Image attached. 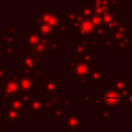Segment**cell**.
<instances>
[{
  "mask_svg": "<svg viewBox=\"0 0 132 132\" xmlns=\"http://www.w3.org/2000/svg\"><path fill=\"white\" fill-rule=\"evenodd\" d=\"M19 70L25 74L33 76L37 81L43 79L44 75H47V71L43 69V62L40 58L25 52L19 53Z\"/></svg>",
  "mask_w": 132,
  "mask_h": 132,
  "instance_id": "cell-1",
  "label": "cell"
},
{
  "mask_svg": "<svg viewBox=\"0 0 132 132\" xmlns=\"http://www.w3.org/2000/svg\"><path fill=\"white\" fill-rule=\"evenodd\" d=\"M13 76L18 81L20 93H33L35 90H41L39 81H37L33 76L21 72L19 69L14 71Z\"/></svg>",
  "mask_w": 132,
  "mask_h": 132,
  "instance_id": "cell-2",
  "label": "cell"
},
{
  "mask_svg": "<svg viewBox=\"0 0 132 132\" xmlns=\"http://www.w3.org/2000/svg\"><path fill=\"white\" fill-rule=\"evenodd\" d=\"M93 66L85 64L79 61H67L66 62V70L70 71L71 74L75 77V84L80 85L82 80H85Z\"/></svg>",
  "mask_w": 132,
  "mask_h": 132,
  "instance_id": "cell-3",
  "label": "cell"
},
{
  "mask_svg": "<svg viewBox=\"0 0 132 132\" xmlns=\"http://www.w3.org/2000/svg\"><path fill=\"white\" fill-rule=\"evenodd\" d=\"M42 94V93H41ZM44 102L47 112H52L54 108L61 107L67 110L71 106V100L67 98L66 94H56V95H44Z\"/></svg>",
  "mask_w": 132,
  "mask_h": 132,
  "instance_id": "cell-4",
  "label": "cell"
},
{
  "mask_svg": "<svg viewBox=\"0 0 132 132\" xmlns=\"http://www.w3.org/2000/svg\"><path fill=\"white\" fill-rule=\"evenodd\" d=\"M61 125L69 131L78 132L86 126V119L80 112H71L66 114V117L62 120Z\"/></svg>",
  "mask_w": 132,
  "mask_h": 132,
  "instance_id": "cell-5",
  "label": "cell"
},
{
  "mask_svg": "<svg viewBox=\"0 0 132 132\" xmlns=\"http://www.w3.org/2000/svg\"><path fill=\"white\" fill-rule=\"evenodd\" d=\"M40 86L41 93L44 95L62 94V80L55 74H47V77L41 80Z\"/></svg>",
  "mask_w": 132,
  "mask_h": 132,
  "instance_id": "cell-6",
  "label": "cell"
},
{
  "mask_svg": "<svg viewBox=\"0 0 132 132\" xmlns=\"http://www.w3.org/2000/svg\"><path fill=\"white\" fill-rule=\"evenodd\" d=\"M28 110L33 117L35 118H42L44 113L47 112L46 107H45V102H44V96L41 93H34L33 98L28 105Z\"/></svg>",
  "mask_w": 132,
  "mask_h": 132,
  "instance_id": "cell-7",
  "label": "cell"
},
{
  "mask_svg": "<svg viewBox=\"0 0 132 132\" xmlns=\"http://www.w3.org/2000/svg\"><path fill=\"white\" fill-rule=\"evenodd\" d=\"M36 13L39 15L40 20L45 25L51 27L53 30L57 31V28L61 23V14L51 9H38Z\"/></svg>",
  "mask_w": 132,
  "mask_h": 132,
  "instance_id": "cell-8",
  "label": "cell"
},
{
  "mask_svg": "<svg viewBox=\"0 0 132 132\" xmlns=\"http://www.w3.org/2000/svg\"><path fill=\"white\" fill-rule=\"evenodd\" d=\"M18 95H20L18 81L13 75H10L1 86V97L2 99L8 100Z\"/></svg>",
  "mask_w": 132,
  "mask_h": 132,
  "instance_id": "cell-9",
  "label": "cell"
},
{
  "mask_svg": "<svg viewBox=\"0 0 132 132\" xmlns=\"http://www.w3.org/2000/svg\"><path fill=\"white\" fill-rule=\"evenodd\" d=\"M104 84V67L102 65H94L88 77L80 85H103Z\"/></svg>",
  "mask_w": 132,
  "mask_h": 132,
  "instance_id": "cell-10",
  "label": "cell"
},
{
  "mask_svg": "<svg viewBox=\"0 0 132 132\" xmlns=\"http://www.w3.org/2000/svg\"><path fill=\"white\" fill-rule=\"evenodd\" d=\"M101 97H102V107H105V108H112L113 109V108L118 107L122 101L120 93L116 92L113 90H109V89L105 90L101 94Z\"/></svg>",
  "mask_w": 132,
  "mask_h": 132,
  "instance_id": "cell-11",
  "label": "cell"
},
{
  "mask_svg": "<svg viewBox=\"0 0 132 132\" xmlns=\"http://www.w3.org/2000/svg\"><path fill=\"white\" fill-rule=\"evenodd\" d=\"M23 52L32 54V55L40 58L42 60V62L47 61L48 58L52 57V55H53V53L50 51L48 46L43 42H39L38 44H36L34 46H24Z\"/></svg>",
  "mask_w": 132,
  "mask_h": 132,
  "instance_id": "cell-12",
  "label": "cell"
},
{
  "mask_svg": "<svg viewBox=\"0 0 132 132\" xmlns=\"http://www.w3.org/2000/svg\"><path fill=\"white\" fill-rule=\"evenodd\" d=\"M0 117L4 118L8 122L10 127H14L18 122L23 123L25 121L24 112H21V111L14 110V109H10V108H5V107L0 108Z\"/></svg>",
  "mask_w": 132,
  "mask_h": 132,
  "instance_id": "cell-13",
  "label": "cell"
},
{
  "mask_svg": "<svg viewBox=\"0 0 132 132\" xmlns=\"http://www.w3.org/2000/svg\"><path fill=\"white\" fill-rule=\"evenodd\" d=\"M33 20H34V25L32 28H34L36 30V32L41 36V37H45L47 39H51L52 37H54L57 32L55 30H53L51 27H48L47 25H45L39 18V15L37 13L33 14Z\"/></svg>",
  "mask_w": 132,
  "mask_h": 132,
  "instance_id": "cell-14",
  "label": "cell"
},
{
  "mask_svg": "<svg viewBox=\"0 0 132 132\" xmlns=\"http://www.w3.org/2000/svg\"><path fill=\"white\" fill-rule=\"evenodd\" d=\"M94 25L91 23V21L88 19V20H85L82 19L80 24H79V27L77 28V30L74 32L75 34V39L77 38H90V37H96L94 35Z\"/></svg>",
  "mask_w": 132,
  "mask_h": 132,
  "instance_id": "cell-15",
  "label": "cell"
},
{
  "mask_svg": "<svg viewBox=\"0 0 132 132\" xmlns=\"http://www.w3.org/2000/svg\"><path fill=\"white\" fill-rule=\"evenodd\" d=\"M128 79L129 78L126 74H122V75L114 74L112 76V78L108 80V89L120 93V92H122L123 90H125L127 88Z\"/></svg>",
  "mask_w": 132,
  "mask_h": 132,
  "instance_id": "cell-16",
  "label": "cell"
},
{
  "mask_svg": "<svg viewBox=\"0 0 132 132\" xmlns=\"http://www.w3.org/2000/svg\"><path fill=\"white\" fill-rule=\"evenodd\" d=\"M131 30V28H129L127 25H124V24H122L120 27H118L114 31H112L111 33H109L108 35H107V37L108 38H110L112 41H114V42H119V41H121V40H123L126 36H127V34H128V32Z\"/></svg>",
  "mask_w": 132,
  "mask_h": 132,
  "instance_id": "cell-17",
  "label": "cell"
},
{
  "mask_svg": "<svg viewBox=\"0 0 132 132\" xmlns=\"http://www.w3.org/2000/svg\"><path fill=\"white\" fill-rule=\"evenodd\" d=\"M41 36L36 32L34 28H29L28 32L24 36V42L25 46H34L40 42Z\"/></svg>",
  "mask_w": 132,
  "mask_h": 132,
  "instance_id": "cell-18",
  "label": "cell"
},
{
  "mask_svg": "<svg viewBox=\"0 0 132 132\" xmlns=\"http://www.w3.org/2000/svg\"><path fill=\"white\" fill-rule=\"evenodd\" d=\"M74 41L75 42H78L79 44H81L87 51H95V48L99 47V45H100V39L98 37L77 38Z\"/></svg>",
  "mask_w": 132,
  "mask_h": 132,
  "instance_id": "cell-19",
  "label": "cell"
},
{
  "mask_svg": "<svg viewBox=\"0 0 132 132\" xmlns=\"http://www.w3.org/2000/svg\"><path fill=\"white\" fill-rule=\"evenodd\" d=\"M87 50L81 45L79 44L78 42H75V41H72L70 43V56H71V59L70 61H76L81 54H84Z\"/></svg>",
  "mask_w": 132,
  "mask_h": 132,
  "instance_id": "cell-20",
  "label": "cell"
},
{
  "mask_svg": "<svg viewBox=\"0 0 132 132\" xmlns=\"http://www.w3.org/2000/svg\"><path fill=\"white\" fill-rule=\"evenodd\" d=\"M5 108H10V109H14V110L24 112L25 108H24V105H23L22 101L20 100V95L15 96L11 99L5 100Z\"/></svg>",
  "mask_w": 132,
  "mask_h": 132,
  "instance_id": "cell-21",
  "label": "cell"
},
{
  "mask_svg": "<svg viewBox=\"0 0 132 132\" xmlns=\"http://www.w3.org/2000/svg\"><path fill=\"white\" fill-rule=\"evenodd\" d=\"M131 46H132V30H130L128 32L127 36L123 40H121L119 42H116V46L114 47H117L121 52H125L126 53L128 51V48H130Z\"/></svg>",
  "mask_w": 132,
  "mask_h": 132,
  "instance_id": "cell-22",
  "label": "cell"
},
{
  "mask_svg": "<svg viewBox=\"0 0 132 132\" xmlns=\"http://www.w3.org/2000/svg\"><path fill=\"white\" fill-rule=\"evenodd\" d=\"M77 19H78V14L74 8L73 9H67L65 13L61 14V23L64 24L65 26L76 21Z\"/></svg>",
  "mask_w": 132,
  "mask_h": 132,
  "instance_id": "cell-23",
  "label": "cell"
},
{
  "mask_svg": "<svg viewBox=\"0 0 132 132\" xmlns=\"http://www.w3.org/2000/svg\"><path fill=\"white\" fill-rule=\"evenodd\" d=\"M61 37L56 34L54 37L48 39V48L52 53H61L62 52V41Z\"/></svg>",
  "mask_w": 132,
  "mask_h": 132,
  "instance_id": "cell-24",
  "label": "cell"
},
{
  "mask_svg": "<svg viewBox=\"0 0 132 132\" xmlns=\"http://www.w3.org/2000/svg\"><path fill=\"white\" fill-rule=\"evenodd\" d=\"M77 12V14L79 16H81L82 19L85 20H88L92 16L93 14V11H92V8L88 5H85V4H76L75 5V8H74Z\"/></svg>",
  "mask_w": 132,
  "mask_h": 132,
  "instance_id": "cell-25",
  "label": "cell"
},
{
  "mask_svg": "<svg viewBox=\"0 0 132 132\" xmlns=\"http://www.w3.org/2000/svg\"><path fill=\"white\" fill-rule=\"evenodd\" d=\"M100 117L99 121L102 123H111L113 121V109L112 108H105L102 107L99 109Z\"/></svg>",
  "mask_w": 132,
  "mask_h": 132,
  "instance_id": "cell-26",
  "label": "cell"
},
{
  "mask_svg": "<svg viewBox=\"0 0 132 132\" xmlns=\"http://www.w3.org/2000/svg\"><path fill=\"white\" fill-rule=\"evenodd\" d=\"M94 60H95V51H86L84 54L80 55V57L76 61H79V62H82L85 64L94 66L95 65Z\"/></svg>",
  "mask_w": 132,
  "mask_h": 132,
  "instance_id": "cell-27",
  "label": "cell"
},
{
  "mask_svg": "<svg viewBox=\"0 0 132 132\" xmlns=\"http://www.w3.org/2000/svg\"><path fill=\"white\" fill-rule=\"evenodd\" d=\"M51 113H52V121L54 123H61L62 120L66 117L67 110L61 107H57V108H54Z\"/></svg>",
  "mask_w": 132,
  "mask_h": 132,
  "instance_id": "cell-28",
  "label": "cell"
},
{
  "mask_svg": "<svg viewBox=\"0 0 132 132\" xmlns=\"http://www.w3.org/2000/svg\"><path fill=\"white\" fill-rule=\"evenodd\" d=\"M122 24H123V15H120V16L114 18L110 23L104 25V28L106 29L107 33L109 34V33H111L112 31H114L118 27H120Z\"/></svg>",
  "mask_w": 132,
  "mask_h": 132,
  "instance_id": "cell-29",
  "label": "cell"
},
{
  "mask_svg": "<svg viewBox=\"0 0 132 132\" xmlns=\"http://www.w3.org/2000/svg\"><path fill=\"white\" fill-rule=\"evenodd\" d=\"M95 98H96V93H84V94H80L79 95V102L81 104H85V103H94L95 101Z\"/></svg>",
  "mask_w": 132,
  "mask_h": 132,
  "instance_id": "cell-30",
  "label": "cell"
},
{
  "mask_svg": "<svg viewBox=\"0 0 132 132\" xmlns=\"http://www.w3.org/2000/svg\"><path fill=\"white\" fill-rule=\"evenodd\" d=\"M19 28H20V24L19 23H12L9 25V27H7L5 29L6 33L11 34L12 36H14L18 40H20V34H19Z\"/></svg>",
  "mask_w": 132,
  "mask_h": 132,
  "instance_id": "cell-31",
  "label": "cell"
},
{
  "mask_svg": "<svg viewBox=\"0 0 132 132\" xmlns=\"http://www.w3.org/2000/svg\"><path fill=\"white\" fill-rule=\"evenodd\" d=\"M0 40H1L2 42L6 43V44H14L15 42H19V41H20V40H18L14 36H12V35L9 34V33H6V32H4V33H2V34L0 35Z\"/></svg>",
  "mask_w": 132,
  "mask_h": 132,
  "instance_id": "cell-32",
  "label": "cell"
},
{
  "mask_svg": "<svg viewBox=\"0 0 132 132\" xmlns=\"http://www.w3.org/2000/svg\"><path fill=\"white\" fill-rule=\"evenodd\" d=\"M34 93H20V100L22 101L24 108H27L28 105L30 104L32 98H33Z\"/></svg>",
  "mask_w": 132,
  "mask_h": 132,
  "instance_id": "cell-33",
  "label": "cell"
},
{
  "mask_svg": "<svg viewBox=\"0 0 132 132\" xmlns=\"http://www.w3.org/2000/svg\"><path fill=\"white\" fill-rule=\"evenodd\" d=\"M10 76V71L6 69V66L2 65L0 62V86L3 85V82Z\"/></svg>",
  "mask_w": 132,
  "mask_h": 132,
  "instance_id": "cell-34",
  "label": "cell"
},
{
  "mask_svg": "<svg viewBox=\"0 0 132 132\" xmlns=\"http://www.w3.org/2000/svg\"><path fill=\"white\" fill-rule=\"evenodd\" d=\"M0 52L1 53H4L7 57H11L14 55L15 53V50H14V44H6L4 46H1L0 47Z\"/></svg>",
  "mask_w": 132,
  "mask_h": 132,
  "instance_id": "cell-35",
  "label": "cell"
},
{
  "mask_svg": "<svg viewBox=\"0 0 132 132\" xmlns=\"http://www.w3.org/2000/svg\"><path fill=\"white\" fill-rule=\"evenodd\" d=\"M94 35L100 39L101 37L102 38L107 37L108 33H107L106 29L104 28V26H99V27H95V29H94Z\"/></svg>",
  "mask_w": 132,
  "mask_h": 132,
  "instance_id": "cell-36",
  "label": "cell"
},
{
  "mask_svg": "<svg viewBox=\"0 0 132 132\" xmlns=\"http://www.w3.org/2000/svg\"><path fill=\"white\" fill-rule=\"evenodd\" d=\"M57 34L61 37V38H64V37H66L67 36V34H68V30H67V27L64 25V24H62V23H60V25H59V27L57 28Z\"/></svg>",
  "mask_w": 132,
  "mask_h": 132,
  "instance_id": "cell-37",
  "label": "cell"
},
{
  "mask_svg": "<svg viewBox=\"0 0 132 132\" xmlns=\"http://www.w3.org/2000/svg\"><path fill=\"white\" fill-rule=\"evenodd\" d=\"M103 44H104V50H103V51H104L105 53H107L110 47H114V46H116V42L112 41V40H111L110 38H108V37H105V38L103 39Z\"/></svg>",
  "mask_w": 132,
  "mask_h": 132,
  "instance_id": "cell-38",
  "label": "cell"
},
{
  "mask_svg": "<svg viewBox=\"0 0 132 132\" xmlns=\"http://www.w3.org/2000/svg\"><path fill=\"white\" fill-rule=\"evenodd\" d=\"M91 21V23L94 25V27H99V26H103V22H102V19L101 16L99 15H95V14H92V16L89 19Z\"/></svg>",
  "mask_w": 132,
  "mask_h": 132,
  "instance_id": "cell-39",
  "label": "cell"
},
{
  "mask_svg": "<svg viewBox=\"0 0 132 132\" xmlns=\"http://www.w3.org/2000/svg\"><path fill=\"white\" fill-rule=\"evenodd\" d=\"M121 104L123 105L124 108H131V106H132V95H129L125 99H122Z\"/></svg>",
  "mask_w": 132,
  "mask_h": 132,
  "instance_id": "cell-40",
  "label": "cell"
},
{
  "mask_svg": "<svg viewBox=\"0 0 132 132\" xmlns=\"http://www.w3.org/2000/svg\"><path fill=\"white\" fill-rule=\"evenodd\" d=\"M93 105L95 108H98V109H100L102 107V97H101L100 93H96V98H95Z\"/></svg>",
  "mask_w": 132,
  "mask_h": 132,
  "instance_id": "cell-41",
  "label": "cell"
},
{
  "mask_svg": "<svg viewBox=\"0 0 132 132\" xmlns=\"http://www.w3.org/2000/svg\"><path fill=\"white\" fill-rule=\"evenodd\" d=\"M101 132H112V131H110V130L108 129V127H107V126H105V127H104V130H103V131H101Z\"/></svg>",
  "mask_w": 132,
  "mask_h": 132,
  "instance_id": "cell-42",
  "label": "cell"
},
{
  "mask_svg": "<svg viewBox=\"0 0 132 132\" xmlns=\"http://www.w3.org/2000/svg\"><path fill=\"white\" fill-rule=\"evenodd\" d=\"M5 130H6V127H4V126L0 127V132H5Z\"/></svg>",
  "mask_w": 132,
  "mask_h": 132,
  "instance_id": "cell-43",
  "label": "cell"
},
{
  "mask_svg": "<svg viewBox=\"0 0 132 132\" xmlns=\"http://www.w3.org/2000/svg\"><path fill=\"white\" fill-rule=\"evenodd\" d=\"M0 108H1V100H0Z\"/></svg>",
  "mask_w": 132,
  "mask_h": 132,
  "instance_id": "cell-44",
  "label": "cell"
},
{
  "mask_svg": "<svg viewBox=\"0 0 132 132\" xmlns=\"http://www.w3.org/2000/svg\"><path fill=\"white\" fill-rule=\"evenodd\" d=\"M0 94H1V86H0Z\"/></svg>",
  "mask_w": 132,
  "mask_h": 132,
  "instance_id": "cell-45",
  "label": "cell"
}]
</instances>
